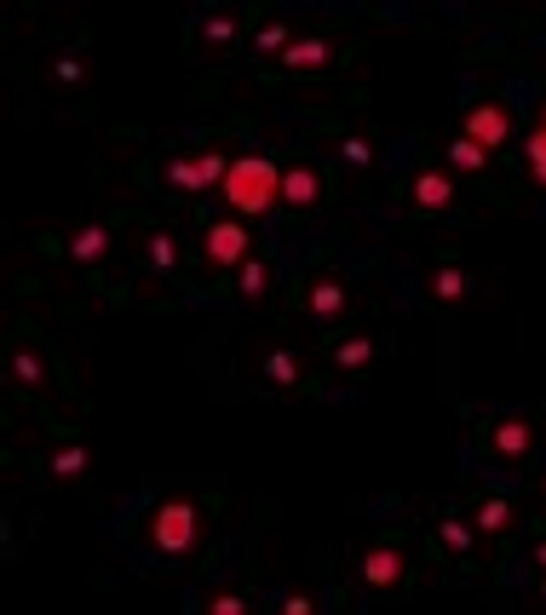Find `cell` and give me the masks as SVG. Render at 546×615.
<instances>
[{
  "label": "cell",
  "instance_id": "603a6c76",
  "mask_svg": "<svg viewBox=\"0 0 546 615\" xmlns=\"http://www.w3.org/2000/svg\"><path fill=\"white\" fill-rule=\"evenodd\" d=\"M253 46H259V52H271V58H282V52L294 46V29H288V23H265V29L253 35Z\"/></svg>",
  "mask_w": 546,
  "mask_h": 615
},
{
  "label": "cell",
  "instance_id": "ffe728a7",
  "mask_svg": "<svg viewBox=\"0 0 546 615\" xmlns=\"http://www.w3.org/2000/svg\"><path fill=\"white\" fill-rule=\"evenodd\" d=\"M265 288H271V271H265L259 259H242V265H236V294L242 299H265Z\"/></svg>",
  "mask_w": 546,
  "mask_h": 615
},
{
  "label": "cell",
  "instance_id": "44dd1931",
  "mask_svg": "<svg viewBox=\"0 0 546 615\" xmlns=\"http://www.w3.org/2000/svg\"><path fill=\"white\" fill-rule=\"evenodd\" d=\"M437 541L466 558V552H472V541H478V524H466V518H443V524H437Z\"/></svg>",
  "mask_w": 546,
  "mask_h": 615
},
{
  "label": "cell",
  "instance_id": "9a60e30c",
  "mask_svg": "<svg viewBox=\"0 0 546 615\" xmlns=\"http://www.w3.org/2000/svg\"><path fill=\"white\" fill-rule=\"evenodd\" d=\"M426 288H432V299H443V305H460V299H466V271H460V265H437V271L426 276Z\"/></svg>",
  "mask_w": 546,
  "mask_h": 615
},
{
  "label": "cell",
  "instance_id": "4fadbf2b",
  "mask_svg": "<svg viewBox=\"0 0 546 615\" xmlns=\"http://www.w3.org/2000/svg\"><path fill=\"white\" fill-rule=\"evenodd\" d=\"M265 380H271V386H282V391H294L299 380H305V368H299L294 351H282V345H276V351H265Z\"/></svg>",
  "mask_w": 546,
  "mask_h": 615
},
{
  "label": "cell",
  "instance_id": "7402d4cb",
  "mask_svg": "<svg viewBox=\"0 0 546 615\" xmlns=\"http://www.w3.org/2000/svg\"><path fill=\"white\" fill-rule=\"evenodd\" d=\"M12 380H18L23 391H35L46 380V368H41V357L35 351H12Z\"/></svg>",
  "mask_w": 546,
  "mask_h": 615
},
{
  "label": "cell",
  "instance_id": "4316f807",
  "mask_svg": "<svg viewBox=\"0 0 546 615\" xmlns=\"http://www.w3.org/2000/svg\"><path fill=\"white\" fill-rule=\"evenodd\" d=\"M207 610H213V615H242V610H248V598H242V593H213V598H207Z\"/></svg>",
  "mask_w": 546,
  "mask_h": 615
},
{
  "label": "cell",
  "instance_id": "cb8c5ba5",
  "mask_svg": "<svg viewBox=\"0 0 546 615\" xmlns=\"http://www.w3.org/2000/svg\"><path fill=\"white\" fill-rule=\"evenodd\" d=\"M524 161H529V173H535L541 190H546V127H535V133L524 138Z\"/></svg>",
  "mask_w": 546,
  "mask_h": 615
},
{
  "label": "cell",
  "instance_id": "f546056e",
  "mask_svg": "<svg viewBox=\"0 0 546 615\" xmlns=\"http://www.w3.org/2000/svg\"><path fill=\"white\" fill-rule=\"evenodd\" d=\"M535 564H541V570H546V541H535Z\"/></svg>",
  "mask_w": 546,
  "mask_h": 615
},
{
  "label": "cell",
  "instance_id": "ba28073f",
  "mask_svg": "<svg viewBox=\"0 0 546 615\" xmlns=\"http://www.w3.org/2000/svg\"><path fill=\"white\" fill-rule=\"evenodd\" d=\"M449 202H455V179H449V173H437V167L414 173V207H426V213H443Z\"/></svg>",
  "mask_w": 546,
  "mask_h": 615
},
{
  "label": "cell",
  "instance_id": "8992f818",
  "mask_svg": "<svg viewBox=\"0 0 546 615\" xmlns=\"http://www.w3.org/2000/svg\"><path fill=\"white\" fill-rule=\"evenodd\" d=\"M282 202H288V207H317L322 202V173L311 167V161L282 167Z\"/></svg>",
  "mask_w": 546,
  "mask_h": 615
},
{
  "label": "cell",
  "instance_id": "277c9868",
  "mask_svg": "<svg viewBox=\"0 0 546 615\" xmlns=\"http://www.w3.org/2000/svg\"><path fill=\"white\" fill-rule=\"evenodd\" d=\"M202 253L219 265V271L242 265V259H248V225H242V219H213L207 236H202Z\"/></svg>",
  "mask_w": 546,
  "mask_h": 615
},
{
  "label": "cell",
  "instance_id": "ac0fdd59",
  "mask_svg": "<svg viewBox=\"0 0 546 615\" xmlns=\"http://www.w3.org/2000/svg\"><path fill=\"white\" fill-rule=\"evenodd\" d=\"M472 524H478L483 535H501V529L512 524V501H501V495H483L478 512H472Z\"/></svg>",
  "mask_w": 546,
  "mask_h": 615
},
{
  "label": "cell",
  "instance_id": "30bf717a",
  "mask_svg": "<svg viewBox=\"0 0 546 615\" xmlns=\"http://www.w3.org/2000/svg\"><path fill=\"white\" fill-rule=\"evenodd\" d=\"M305 311L317 322H334L345 311V282H311V294H305Z\"/></svg>",
  "mask_w": 546,
  "mask_h": 615
},
{
  "label": "cell",
  "instance_id": "52a82bcc",
  "mask_svg": "<svg viewBox=\"0 0 546 615\" xmlns=\"http://www.w3.org/2000/svg\"><path fill=\"white\" fill-rule=\"evenodd\" d=\"M334 64V46L322 41V35H311V41H294L288 52H282V69H294V75H317V69Z\"/></svg>",
  "mask_w": 546,
  "mask_h": 615
},
{
  "label": "cell",
  "instance_id": "484cf974",
  "mask_svg": "<svg viewBox=\"0 0 546 615\" xmlns=\"http://www.w3.org/2000/svg\"><path fill=\"white\" fill-rule=\"evenodd\" d=\"M340 161H345V167H368V161H374L368 138H340Z\"/></svg>",
  "mask_w": 546,
  "mask_h": 615
},
{
  "label": "cell",
  "instance_id": "1f68e13d",
  "mask_svg": "<svg viewBox=\"0 0 546 615\" xmlns=\"http://www.w3.org/2000/svg\"><path fill=\"white\" fill-rule=\"evenodd\" d=\"M541 127H546V110H541Z\"/></svg>",
  "mask_w": 546,
  "mask_h": 615
},
{
  "label": "cell",
  "instance_id": "4dcf8cb0",
  "mask_svg": "<svg viewBox=\"0 0 546 615\" xmlns=\"http://www.w3.org/2000/svg\"><path fill=\"white\" fill-rule=\"evenodd\" d=\"M541 604H546V581H541Z\"/></svg>",
  "mask_w": 546,
  "mask_h": 615
},
{
  "label": "cell",
  "instance_id": "f1b7e54d",
  "mask_svg": "<svg viewBox=\"0 0 546 615\" xmlns=\"http://www.w3.org/2000/svg\"><path fill=\"white\" fill-rule=\"evenodd\" d=\"M282 615H311V598H305V593H288V598H282Z\"/></svg>",
  "mask_w": 546,
  "mask_h": 615
},
{
  "label": "cell",
  "instance_id": "7c38bea8",
  "mask_svg": "<svg viewBox=\"0 0 546 615\" xmlns=\"http://www.w3.org/2000/svg\"><path fill=\"white\" fill-rule=\"evenodd\" d=\"M104 253H110V230L104 225H81L69 236V259H81V265H98Z\"/></svg>",
  "mask_w": 546,
  "mask_h": 615
},
{
  "label": "cell",
  "instance_id": "9c48e42d",
  "mask_svg": "<svg viewBox=\"0 0 546 615\" xmlns=\"http://www.w3.org/2000/svg\"><path fill=\"white\" fill-rule=\"evenodd\" d=\"M357 575H363L368 587H397L403 581V552H391V547L368 552L363 564H357Z\"/></svg>",
  "mask_w": 546,
  "mask_h": 615
},
{
  "label": "cell",
  "instance_id": "d6986e66",
  "mask_svg": "<svg viewBox=\"0 0 546 615\" xmlns=\"http://www.w3.org/2000/svg\"><path fill=\"white\" fill-rule=\"evenodd\" d=\"M236 29H242L236 12H207L202 29H196V41H202V46H230V41H236Z\"/></svg>",
  "mask_w": 546,
  "mask_h": 615
},
{
  "label": "cell",
  "instance_id": "7a4b0ae2",
  "mask_svg": "<svg viewBox=\"0 0 546 615\" xmlns=\"http://www.w3.org/2000/svg\"><path fill=\"white\" fill-rule=\"evenodd\" d=\"M196 535H202V512H196L190 501L156 506V524H150V541H156V552H167V558H184V552L196 547Z\"/></svg>",
  "mask_w": 546,
  "mask_h": 615
},
{
  "label": "cell",
  "instance_id": "5bb4252c",
  "mask_svg": "<svg viewBox=\"0 0 546 615\" xmlns=\"http://www.w3.org/2000/svg\"><path fill=\"white\" fill-rule=\"evenodd\" d=\"M334 363H340L345 374H363V368L374 363V340H368V334H345V340L334 345Z\"/></svg>",
  "mask_w": 546,
  "mask_h": 615
},
{
  "label": "cell",
  "instance_id": "d4e9b609",
  "mask_svg": "<svg viewBox=\"0 0 546 615\" xmlns=\"http://www.w3.org/2000/svg\"><path fill=\"white\" fill-rule=\"evenodd\" d=\"M150 265H156V271H173V265H179V242H173L167 230L150 236Z\"/></svg>",
  "mask_w": 546,
  "mask_h": 615
},
{
  "label": "cell",
  "instance_id": "8fae6325",
  "mask_svg": "<svg viewBox=\"0 0 546 615\" xmlns=\"http://www.w3.org/2000/svg\"><path fill=\"white\" fill-rule=\"evenodd\" d=\"M529 443H535V432H529V420H495V455L506 460H524Z\"/></svg>",
  "mask_w": 546,
  "mask_h": 615
},
{
  "label": "cell",
  "instance_id": "e0dca14e",
  "mask_svg": "<svg viewBox=\"0 0 546 615\" xmlns=\"http://www.w3.org/2000/svg\"><path fill=\"white\" fill-rule=\"evenodd\" d=\"M87 466H92L87 443H69V449H58V455H52V466H46V472H52L58 483H69V478H87Z\"/></svg>",
  "mask_w": 546,
  "mask_h": 615
},
{
  "label": "cell",
  "instance_id": "5b68a950",
  "mask_svg": "<svg viewBox=\"0 0 546 615\" xmlns=\"http://www.w3.org/2000/svg\"><path fill=\"white\" fill-rule=\"evenodd\" d=\"M466 133L478 144H489V150H501V144H512V110L506 104H472L466 110Z\"/></svg>",
  "mask_w": 546,
  "mask_h": 615
},
{
  "label": "cell",
  "instance_id": "83f0119b",
  "mask_svg": "<svg viewBox=\"0 0 546 615\" xmlns=\"http://www.w3.org/2000/svg\"><path fill=\"white\" fill-rule=\"evenodd\" d=\"M81 75H87V64H81L75 52H64V58H58V81H64V87H75Z\"/></svg>",
  "mask_w": 546,
  "mask_h": 615
},
{
  "label": "cell",
  "instance_id": "3957f363",
  "mask_svg": "<svg viewBox=\"0 0 546 615\" xmlns=\"http://www.w3.org/2000/svg\"><path fill=\"white\" fill-rule=\"evenodd\" d=\"M161 173H167V184L184 190V196H207V190H219V184H225L230 161L219 156V150H196V156H173Z\"/></svg>",
  "mask_w": 546,
  "mask_h": 615
},
{
  "label": "cell",
  "instance_id": "6da1fadb",
  "mask_svg": "<svg viewBox=\"0 0 546 615\" xmlns=\"http://www.w3.org/2000/svg\"><path fill=\"white\" fill-rule=\"evenodd\" d=\"M219 196H225L236 213H271V207L282 202V167L265 156H236L225 184H219Z\"/></svg>",
  "mask_w": 546,
  "mask_h": 615
},
{
  "label": "cell",
  "instance_id": "2e32d148",
  "mask_svg": "<svg viewBox=\"0 0 546 615\" xmlns=\"http://www.w3.org/2000/svg\"><path fill=\"white\" fill-rule=\"evenodd\" d=\"M489 156H495V150H489V144H478L472 133H460L455 144H449V161H455L460 173H483V167H489Z\"/></svg>",
  "mask_w": 546,
  "mask_h": 615
}]
</instances>
